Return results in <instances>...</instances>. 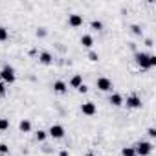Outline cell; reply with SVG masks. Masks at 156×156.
Here are the masks:
<instances>
[{"mask_svg": "<svg viewBox=\"0 0 156 156\" xmlns=\"http://www.w3.org/2000/svg\"><path fill=\"white\" fill-rule=\"evenodd\" d=\"M0 79H2V83L6 85V83H15V79H17V75H15V70H13V66H9V64H6L2 70H0Z\"/></svg>", "mask_w": 156, "mask_h": 156, "instance_id": "6da1fadb", "label": "cell"}, {"mask_svg": "<svg viewBox=\"0 0 156 156\" xmlns=\"http://www.w3.org/2000/svg\"><path fill=\"white\" fill-rule=\"evenodd\" d=\"M134 151H136V154H140V156H149V154L152 152V143H151V141H138V143L134 145Z\"/></svg>", "mask_w": 156, "mask_h": 156, "instance_id": "7a4b0ae2", "label": "cell"}, {"mask_svg": "<svg viewBox=\"0 0 156 156\" xmlns=\"http://www.w3.org/2000/svg\"><path fill=\"white\" fill-rule=\"evenodd\" d=\"M134 61L141 66V70H151V68H149V53H145V51H136V53H134Z\"/></svg>", "mask_w": 156, "mask_h": 156, "instance_id": "3957f363", "label": "cell"}, {"mask_svg": "<svg viewBox=\"0 0 156 156\" xmlns=\"http://www.w3.org/2000/svg\"><path fill=\"white\" fill-rule=\"evenodd\" d=\"M96 87L101 92H110L112 90V81L108 79V77H99V79L96 81Z\"/></svg>", "mask_w": 156, "mask_h": 156, "instance_id": "277c9868", "label": "cell"}, {"mask_svg": "<svg viewBox=\"0 0 156 156\" xmlns=\"http://www.w3.org/2000/svg\"><path fill=\"white\" fill-rule=\"evenodd\" d=\"M48 134L53 140H61V138H64V127L62 125H51L50 130H48Z\"/></svg>", "mask_w": 156, "mask_h": 156, "instance_id": "5b68a950", "label": "cell"}, {"mask_svg": "<svg viewBox=\"0 0 156 156\" xmlns=\"http://www.w3.org/2000/svg\"><path fill=\"white\" fill-rule=\"evenodd\" d=\"M125 105H127V108H141V99H140V96L132 94V96L127 98Z\"/></svg>", "mask_w": 156, "mask_h": 156, "instance_id": "8992f818", "label": "cell"}, {"mask_svg": "<svg viewBox=\"0 0 156 156\" xmlns=\"http://www.w3.org/2000/svg\"><path fill=\"white\" fill-rule=\"evenodd\" d=\"M81 112H83L85 116H94V114L98 112V107H96V103L87 101V103H83V105H81Z\"/></svg>", "mask_w": 156, "mask_h": 156, "instance_id": "52a82bcc", "label": "cell"}, {"mask_svg": "<svg viewBox=\"0 0 156 156\" xmlns=\"http://www.w3.org/2000/svg\"><path fill=\"white\" fill-rule=\"evenodd\" d=\"M68 24H70L72 28H79V26H83V17L77 15V13H73V15L68 17Z\"/></svg>", "mask_w": 156, "mask_h": 156, "instance_id": "ba28073f", "label": "cell"}, {"mask_svg": "<svg viewBox=\"0 0 156 156\" xmlns=\"http://www.w3.org/2000/svg\"><path fill=\"white\" fill-rule=\"evenodd\" d=\"M108 103H110L112 107H121V105H123V98H121L119 94H112V96L108 98Z\"/></svg>", "mask_w": 156, "mask_h": 156, "instance_id": "9c48e42d", "label": "cell"}, {"mask_svg": "<svg viewBox=\"0 0 156 156\" xmlns=\"http://www.w3.org/2000/svg\"><path fill=\"white\" fill-rule=\"evenodd\" d=\"M81 85H83V77H81L79 73H75L72 79H70V87H72V88H79Z\"/></svg>", "mask_w": 156, "mask_h": 156, "instance_id": "30bf717a", "label": "cell"}, {"mask_svg": "<svg viewBox=\"0 0 156 156\" xmlns=\"http://www.w3.org/2000/svg\"><path fill=\"white\" fill-rule=\"evenodd\" d=\"M39 61H41L42 64H51V62H53V57H51L50 51H42V53L39 55Z\"/></svg>", "mask_w": 156, "mask_h": 156, "instance_id": "8fae6325", "label": "cell"}, {"mask_svg": "<svg viewBox=\"0 0 156 156\" xmlns=\"http://www.w3.org/2000/svg\"><path fill=\"white\" fill-rule=\"evenodd\" d=\"M66 88H68V87H66L64 81H55V83H53V90H55L57 94H64Z\"/></svg>", "mask_w": 156, "mask_h": 156, "instance_id": "7c38bea8", "label": "cell"}, {"mask_svg": "<svg viewBox=\"0 0 156 156\" xmlns=\"http://www.w3.org/2000/svg\"><path fill=\"white\" fill-rule=\"evenodd\" d=\"M81 44H83L85 48L90 50V48L94 46V39H92V35H83V37H81Z\"/></svg>", "mask_w": 156, "mask_h": 156, "instance_id": "4fadbf2b", "label": "cell"}, {"mask_svg": "<svg viewBox=\"0 0 156 156\" xmlns=\"http://www.w3.org/2000/svg\"><path fill=\"white\" fill-rule=\"evenodd\" d=\"M19 129H20V132H30V130H31V121L22 119V121L19 123Z\"/></svg>", "mask_w": 156, "mask_h": 156, "instance_id": "5bb4252c", "label": "cell"}, {"mask_svg": "<svg viewBox=\"0 0 156 156\" xmlns=\"http://www.w3.org/2000/svg\"><path fill=\"white\" fill-rule=\"evenodd\" d=\"M8 39H9L8 30H6L4 26H0V42H4V41H8Z\"/></svg>", "mask_w": 156, "mask_h": 156, "instance_id": "9a60e30c", "label": "cell"}, {"mask_svg": "<svg viewBox=\"0 0 156 156\" xmlns=\"http://www.w3.org/2000/svg\"><path fill=\"white\" fill-rule=\"evenodd\" d=\"M121 154L123 156H136V151H134V147H123Z\"/></svg>", "mask_w": 156, "mask_h": 156, "instance_id": "2e32d148", "label": "cell"}, {"mask_svg": "<svg viewBox=\"0 0 156 156\" xmlns=\"http://www.w3.org/2000/svg\"><path fill=\"white\" fill-rule=\"evenodd\" d=\"M9 129V119L8 118H0V130H8Z\"/></svg>", "mask_w": 156, "mask_h": 156, "instance_id": "e0dca14e", "label": "cell"}, {"mask_svg": "<svg viewBox=\"0 0 156 156\" xmlns=\"http://www.w3.org/2000/svg\"><path fill=\"white\" fill-rule=\"evenodd\" d=\"M92 30H96V31H99V30H103V22L101 20H92Z\"/></svg>", "mask_w": 156, "mask_h": 156, "instance_id": "ac0fdd59", "label": "cell"}, {"mask_svg": "<svg viewBox=\"0 0 156 156\" xmlns=\"http://www.w3.org/2000/svg\"><path fill=\"white\" fill-rule=\"evenodd\" d=\"M46 136H48V132H46V130H39V132H37V141H44V140H46Z\"/></svg>", "mask_w": 156, "mask_h": 156, "instance_id": "d6986e66", "label": "cell"}, {"mask_svg": "<svg viewBox=\"0 0 156 156\" xmlns=\"http://www.w3.org/2000/svg\"><path fill=\"white\" fill-rule=\"evenodd\" d=\"M88 59H90V61H94V62H96V61H99V55H98V53H96V51H92V50H90V51H88Z\"/></svg>", "mask_w": 156, "mask_h": 156, "instance_id": "ffe728a7", "label": "cell"}, {"mask_svg": "<svg viewBox=\"0 0 156 156\" xmlns=\"http://www.w3.org/2000/svg\"><path fill=\"white\" fill-rule=\"evenodd\" d=\"M156 66V55H149V68Z\"/></svg>", "mask_w": 156, "mask_h": 156, "instance_id": "44dd1931", "label": "cell"}, {"mask_svg": "<svg viewBox=\"0 0 156 156\" xmlns=\"http://www.w3.org/2000/svg\"><path fill=\"white\" fill-rule=\"evenodd\" d=\"M9 152V147L6 143H0V154H8Z\"/></svg>", "mask_w": 156, "mask_h": 156, "instance_id": "7402d4cb", "label": "cell"}, {"mask_svg": "<svg viewBox=\"0 0 156 156\" xmlns=\"http://www.w3.org/2000/svg\"><path fill=\"white\" fill-rule=\"evenodd\" d=\"M77 92H79V94H87V92H88V87H87V85L83 83V85H81L79 88H77Z\"/></svg>", "mask_w": 156, "mask_h": 156, "instance_id": "603a6c76", "label": "cell"}, {"mask_svg": "<svg viewBox=\"0 0 156 156\" xmlns=\"http://www.w3.org/2000/svg\"><path fill=\"white\" fill-rule=\"evenodd\" d=\"M4 96H6V85L0 81V98H4Z\"/></svg>", "mask_w": 156, "mask_h": 156, "instance_id": "cb8c5ba5", "label": "cell"}, {"mask_svg": "<svg viewBox=\"0 0 156 156\" xmlns=\"http://www.w3.org/2000/svg\"><path fill=\"white\" fill-rule=\"evenodd\" d=\"M147 134H149L151 138H156V129H154V127H151V129L147 130Z\"/></svg>", "mask_w": 156, "mask_h": 156, "instance_id": "d4e9b609", "label": "cell"}, {"mask_svg": "<svg viewBox=\"0 0 156 156\" xmlns=\"http://www.w3.org/2000/svg\"><path fill=\"white\" fill-rule=\"evenodd\" d=\"M132 31H134L136 35H141V30H140V26H136V24L132 26Z\"/></svg>", "mask_w": 156, "mask_h": 156, "instance_id": "484cf974", "label": "cell"}, {"mask_svg": "<svg viewBox=\"0 0 156 156\" xmlns=\"http://www.w3.org/2000/svg\"><path fill=\"white\" fill-rule=\"evenodd\" d=\"M44 35H46V30H44V28L37 30V37H44Z\"/></svg>", "mask_w": 156, "mask_h": 156, "instance_id": "4316f807", "label": "cell"}, {"mask_svg": "<svg viewBox=\"0 0 156 156\" xmlns=\"http://www.w3.org/2000/svg\"><path fill=\"white\" fill-rule=\"evenodd\" d=\"M59 156H70V154H68V151H61V152H59Z\"/></svg>", "mask_w": 156, "mask_h": 156, "instance_id": "83f0119b", "label": "cell"}, {"mask_svg": "<svg viewBox=\"0 0 156 156\" xmlns=\"http://www.w3.org/2000/svg\"><path fill=\"white\" fill-rule=\"evenodd\" d=\"M87 156H96V154H94V152H88V154H87Z\"/></svg>", "mask_w": 156, "mask_h": 156, "instance_id": "f1b7e54d", "label": "cell"}]
</instances>
